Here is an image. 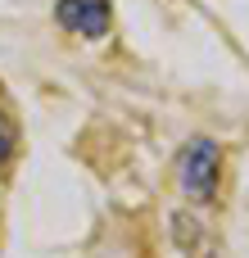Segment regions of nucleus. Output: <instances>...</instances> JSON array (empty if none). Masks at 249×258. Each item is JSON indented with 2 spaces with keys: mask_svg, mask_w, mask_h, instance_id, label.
<instances>
[{
  "mask_svg": "<svg viewBox=\"0 0 249 258\" xmlns=\"http://www.w3.org/2000/svg\"><path fill=\"white\" fill-rule=\"evenodd\" d=\"M54 18H59V27H68L73 36L95 41V36L109 32L113 9H109V0H59V5H54Z\"/></svg>",
  "mask_w": 249,
  "mask_h": 258,
  "instance_id": "nucleus-2",
  "label": "nucleus"
},
{
  "mask_svg": "<svg viewBox=\"0 0 249 258\" xmlns=\"http://www.w3.org/2000/svg\"><path fill=\"white\" fill-rule=\"evenodd\" d=\"M177 181H181V195L204 204L218 195V181H222V154L213 141H191L177 159Z\"/></svg>",
  "mask_w": 249,
  "mask_h": 258,
  "instance_id": "nucleus-1",
  "label": "nucleus"
},
{
  "mask_svg": "<svg viewBox=\"0 0 249 258\" xmlns=\"http://www.w3.org/2000/svg\"><path fill=\"white\" fill-rule=\"evenodd\" d=\"M14 145H18V127H14V118L0 109V163L14 154Z\"/></svg>",
  "mask_w": 249,
  "mask_h": 258,
  "instance_id": "nucleus-3",
  "label": "nucleus"
}]
</instances>
